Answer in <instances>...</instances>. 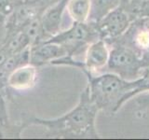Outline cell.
Masks as SVG:
<instances>
[{"instance_id": "cell-1", "label": "cell", "mask_w": 149, "mask_h": 140, "mask_svg": "<svg viewBox=\"0 0 149 140\" xmlns=\"http://www.w3.org/2000/svg\"><path fill=\"white\" fill-rule=\"evenodd\" d=\"M88 78L91 99L99 110L113 116L126 102L136 96L142 91V78L127 80L116 74L105 72L93 76L92 73L83 71Z\"/></svg>"}, {"instance_id": "cell-2", "label": "cell", "mask_w": 149, "mask_h": 140, "mask_svg": "<svg viewBox=\"0 0 149 140\" xmlns=\"http://www.w3.org/2000/svg\"><path fill=\"white\" fill-rule=\"evenodd\" d=\"M99 109L91 99L88 86L82 92L79 102L71 111L53 120L36 119L33 123L46 126L55 136L68 138H100L95 127Z\"/></svg>"}, {"instance_id": "cell-3", "label": "cell", "mask_w": 149, "mask_h": 140, "mask_svg": "<svg viewBox=\"0 0 149 140\" xmlns=\"http://www.w3.org/2000/svg\"><path fill=\"white\" fill-rule=\"evenodd\" d=\"M106 72L116 74L127 80H134L142 77L149 62L134 50L127 46L112 43Z\"/></svg>"}, {"instance_id": "cell-4", "label": "cell", "mask_w": 149, "mask_h": 140, "mask_svg": "<svg viewBox=\"0 0 149 140\" xmlns=\"http://www.w3.org/2000/svg\"><path fill=\"white\" fill-rule=\"evenodd\" d=\"M99 37L95 26L91 23L73 22L67 30L58 33L46 41L62 46L66 50V56L74 58V55L86 50L88 44Z\"/></svg>"}, {"instance_id": "cell-5", "label": "cell", "mask_w": 149, "mask_h": 140, "mask_svg": "<svg viewBox=\"0 0 149 140\" xmlns=\"http://www.w3.org/2000/svg\"><path fill=\"white\" fill-rule=\"evenodd\" d=\"M106 43L127 46L149 62V17L134 19L122 36L114 40L106 41Z\"/></svg>"}, {"instance_id": "cell-6", "label": "cell", "mask_w": 149, "mask_h": 140, "mask_svg": "<svg viewBox=\"0 0 149 140\" xmlns=\"http://www.w3.org/2000/svg\"><path fill=\"white\" fill-rule=\"evenodd\" d=\"M133 20V17L127 9L119 5L101 22L93 25L95 26L100 38L110 41L122 36L128 30Z\"/></svg>"}, {"instance_id": "cell-7", "label": "cell", "mask_w": 149, "mask_h": 140, "mask_svg": "<svg viewBox=\"0 0 149 140\" xmlns=\"http://www.w3.org/2000/svg\"><path fill=\"white\" fill-rule=\"evenodd\" d=\"M66 55V50L62 46L45 40L30 47L29 64L38 67L45 64L52 63Z\"/></svg>"}, {"instance_id": "cell-8", "label": "cell", "mask_w": 149, "mask_h": 140, "mask_svg": "<svg viewBox=\"0 0 149 140\" xmlns=\"http://www.w3.org/2000/svg\"><path fill=\"white\" fill-rule=\"evenodd\" d=\"M68 0H57L53 5L45 9L40 16L42 26L49 38L61 32L63 12L66 9Z\"/></svg>"}, {"instance_id": "cell-9", "label": "cell", "mask_w": 149, "mask_h": 140, "mask_svg": "<svg viewBox=\"0 0 149 140\" xmlns=\"http://www.w3.org/2000/svg\"><path fill=\"white\" fill-rule=\"evenodd\" d=\"M37 78L36 66L27 64L18 67L8 75L6 83L16 90H26L35 85Z\"/></svg>"}, {"instance_id": "cell-10", "label": "cell", "mask_w": 149, "mask_h": 140, "mask_svg": "<svg viewBox=\"0 0 149 140\" xmlns=\"http://www.w3.org/2000/svg\"><path fill=\"white\" fill-rule=\"evenodd\" d=\"M90 2L91 11L88 22L96 24L118 8L121 0H90Z\"/></svg>"}, {"instance_id": "cell-11", "label": "cell", "mask_w": 149, "mask_h": 140, "mask_svg": "<svg viewBox=\"0 0 149 140\" xmlns=\"http://www.w3.org/2000/svg\"><path fill=\"white\" fill-rule=\"evenodd\" d=\"M66 9L73 22H88L91 11V2L90 0H68Z\"/></svg>"}, {"instance_id": "cell-12", "label": "cell", "mask_w": 149, "mask_h": 140, "mask_svg": "<svg viewBox=\"0 0 149 140\" xmlns=\"http://www.w3.org/2000/svg\"><path fill=\"white\" fill-rule=\"evenodd\" d=\"M22 31L28 37V39H29L30 47L49 39V36H47L43 29L41 19L39 16L34 18L25 26H23Z\"/></svg>"}, {"instance_id": "cell-13", "label": "cell", "mask_w": 149, "mask_h": 140, "mask_svg": "<svg viewBox=\"0 0 149 140\" xmlns=\"http://www.w3.org/2000/svg\"><path fill=\"white\" fill-rule=\"evenodd\" d=\"M24 0H0V23L11 15Z\"/></svg>"}, {"instance_id": "cell-14", "label": "cell", "mask_w": 149, "mask_h": 140, "mask_svg": "<svg viewBox=\"0 0 149 140\" xmlns=\"http://www.w3.org/2000/svg\"><path fill=\"white\" fill-rule=\"evenodd\" d=\"M142 1H146V0H130V2H132V3H139Z\"/></svg>"}]
</instances>
